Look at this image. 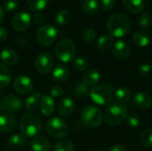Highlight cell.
<instances>
[{
    "instance_id": "cell-1",
    "label": "cell",
    "mask_w": 152,
    "mask_h": 151,
    "mask_svg": "<svg viewBox=\"0 0 152 151\" xmlns=\"http://www.w3.org/2000/svg\"><path fill=\"white\" fill-rule=\"evenodd\" d=\"M132 22L127 15L118 12L112 14L107 21V29L111 36L122 37L126 36L131 28Z\"/></svg>"
},
{
    "instance_id": "cell-2",
    "label": "cell",
    "mask_w": 152,
    "mask_h": 151,
    "mask_svg": "<svg viewBox=\"0 0 152 151\" xmlns=\"http://www.w3.org/2000/svg\"><path fill=\"white\" fill-rule=\"evenodd\" d=\"M89 96L93 101L98 105L103 106L110 103L115 96L114 86L110 83H102L94 85L91 90Z\"/></svg>"
},
{
    "instance_id": "cell-3",
    "label": "cell",
    "mask_w": 152,
    "mask_h": 151,
    "mask_svg": "<svg viewBox=\"0 0 152 151\" xmlns=\"http://www.w3.org/2000/svg\"><path fill=\"white\" fill-rule=\"evenodd\" d=\"M20 131L24 137H36L42 130V123L38 117L31 113L24 114L20 119Z\"/></svg>"
},
{
    "instance_id": "cell-4",
    "label": "cell",
    "mask_w": 152,
    "mask_h": 151,
    "mask_svg": "<svg viewBox=\"0 0 152 151\" xmlns=\"http://www.w3.org/2000/svg\"><path fill=\"white\" fill-rule=\"evenodd\" d=\"M127 117L126 108L119 102L109 105L104 113V120L110 126H117L121 124Z\"/></svg>"
},
{
    "instance_id": "cell-5",
    "label": "cell",
    "mask_w": 152,
    "mask_h": 151,
    "mask_svg": "<svg viewBox=\"0 0 152 151\" xmlns=\"http://www.w3.org/2000/svg\"><path fill=\"white\" fill-rule=\"evenodd\" d=\"M54 53L59 61L64 63L70 62L74 60L76 54L75 44L70 38H63L55 46Z\"/></svg>"
},
{
    "instance_id": "cell-6",
    "label": "cell",
    "mask_w": 152,
    "mask_h": 151,
    "mask_svg": "<svg viewBox=\"0 0 152 151\" xmlns=\"http://www.w3.org/2000/svg\"><path fill=\"white\" fill-rule=\"evenodd\" d=\"M81 120L86 126L94 129L102 125L103 115L98 107L89 105L83 109L81 112Z\"/></svg>"
},
{
    "instance_id": "cell-7",
    "label": "cell",
    "mask_w": 152,
    "mask_h": 151,
    "mask_svg": "<svg viewBox=\"0 0 152 151\" xmlns=\"http://www.w3.org/2000/svg\"><path fill=\"white\" fill-rule=\"evenodd\" d=\"M45 129L47 133L56 140L64 139L69 132L67 123L60 117L50 118L45 125Z\"/></svg>"
},
{
    "instance_id": "cell-8",
    "label": "cell",
    "mask_w": 152,
    "mask_h": 151,
    "mask_svg": "<svg viewBox=\"0 0 152 151\" xmlns=\"http://www.w3.org/2000/svg\"><path fill=\"white\" fill-rule=\"evenodd\" d=\"M58 36L56 28L52 24H45L40 27L37 32V40L43 46H49L53 44Z\"/></svg>"
},
{
    "instance_id": "cell-9",
    "label": "cell",
    "mask_w": 152,
    "mask_h": 151,
    "mask_svg": "<svg viewBox=\"0 0 152 151\" xmlns=\"http://www.w3.org/2000/svg\"><path fill=\"white\" fill-rule=\"evenodd\" d=\"M53 67V58L49 53H42L35 61V69L40 75H47Z\"/></svg>"
},
{
    "instance_id": "cell-10",
    "label": "cell",
    "mask_w": 152,
    "mask_h": 151,
    "mask_svg": "<svg viewBox=\"0 0 152 151\" xmlns=\"http://www.w3.org/2000/svg\"><path fill=\"white\" fill-rule=\"evenodd\" d=\"M13 89L20 95H28L33 92L34 85L29 77L26 75H19L14 78Z\"/></svg>"
},
{
    "instance_id": "cell-11",
    "label": "cell",
    "mask_w": 152,
    "mask_h": 151,
    "mask_svg": "<svg viewBox=\"0 0 152 151\" xmlns=\"http://www.w3.org/2000/svg\"><path fill=\"white\" fill-rule=\"evenodd\" d=\"M31 15L26 11L17 12L12 19V27L18 32L27 30L31 25Z\"/></svg>"
},
{
    "instance_id": "cell-12",
    "label": "cell",
    "mask_w": 152,
    "mask_h": 151,
    "mask_svg": "<svg viewBox=\"0 0 152 151\" xmlns=\"http://www.w3.org/2000/svg\"><path fill=\"white\" fill-rule=\"evenodd\" d=\"M2 110L5 111L6 113L12 114L14 112H18L22 108V101L21 100L14 95V94H8L5 95L1 102Z\"/></svg>"
},
{
    "instance_id": "cell-13",
    "label": "cell",
    "mask_w": 152,
    "mask_h": 151,
    "mask_svg": "<svg viewBox=\"0 0 152 151\" xmlns=\"http://www.w3.org/2000/svg\"><path fill=\"white\" fill-rule=\"evenodd\" d=\"M75 110V102L69 97L61 98L57 104V111L63 117H69Z\"/></svg>"
},
{
    "instance_id": "cell-14",
    "label": "cell",
    "mask_w": 152,
    "mask_h": 151,
    "mask_svg": "<svg viewBox=\"0 0 152 151\" xmlns=\"http://www.w3.org/2000/svg\"><path fill=\"white\" fill-rule=\"evenodd\" d=\"M16 126V117L12 114L0 115V133H8Z\"/></svg>"
},
{
    "instance_id": "cell-15",
    "label": "cell",
    "mask_w": 152,
    "mask_h": 151,
    "mask_svg": "<svg viewBox=\"0 0 152 151\" xmlns=\"http://www.w3.org/2000/svg\"><path fill=\"white\" fill-rule=\"evenodd\" d=\"M113 54L118 60H126L130 55V47L123 40L117 41L113 45Z\"/></svg>"
},
{
    "instance_id": "cell-16",
    "label": "cell",
    "mask_w": 152,
    "mask_h": 151,
    "mask_svg": "<svg viewBox=\"0 0 152 151\" xmlns=\"http://www.w3.org/2000/svg\"><path fill=\"white\" fill-rule=\"evenodd\" d=\"M53 79L59 84L66 82L69 77V69L64 64H57L53 69Z\"/></svg>"
},
{
    "instance_id": "cell-17",
    "label": "cell",
    "mask_w": 152,
    "mask_h": 151,
    "mask_svg": "<svg viewBox=\"0 0 152 151\" xmlns=\"http://www.w3.org/2000/svg\"><path fill=\"white\" fill-rule=\"evenodd\" d=\"M133 101L136 107L142 109H147L152 105L151 97L144 92H137L133 96Z\"/></svg>"
},
{
    "instance_id": "cell-18",
    "label": "cell",
    "mask_w": 152,
    "mask_h": 151,
    "mask_svg": "<svg viewBox=\"0 0 152 151\" xmlns=\"http://www.w3.org/2000/svg\"><path fill=\"white\" fill-rule=\"evenodd\" d=\"M2 63L5 66H13L19 61V54L12 49H4L0 53Z\"/></svg>"
},
{
    "instance_id": "cell-19",
    "label": "cell",
    "mask_w": 152,
    "mask_h": 151,
    "mask_svg": "<svg viewBox=\"0 0 152 151\" xmlns=\"http://www.w3.org/2000/svg\"><path fill=\"white\" fill-rule=\"evenodd\" d=\"M39 108L43 115L50 116L53 113L55 109V101L53 98L50 95H44L41 98Z\"/></svg>"
},
{
    "instance_id": "cell-20",
    "label": "cell",
    "mask_w": 152,
    "mask_h": 151,
    "mask_svg": "<svg viewBox=\"0 0 152 151\" xmlns=\"http://www.w3.org/2000/svg\"><path fill=\"white\" fill-rule=\"evenodd\" d=\"M30 147L32 151H49L51 149V142L45 136H37L31 141Z\"/></svg>"
},
{
    "instance_id": "cell-21",
    "label": "cell",
    "mask_w": 152,
    "mask_h": 151,
    "mask_svg": "<svg viewBox=\"0 0 152 151\" xmlns=\"http://www.w3.org/2000/svg\"><path fill=\"white\" fill-rule=\"evenodd\" d=\"M125 8L133 14L142 12L145 8L144 0H122Z\"/></svg>"
},
{
    "instance_id": "cell-22",
    "label": "cell",
    "mask_w": 152,
    "mask_h": 151,
    "mask_svg": "<svg viewBox=\"0 0 152 151\" xmlns=\"http://www.w3.org/2000/svg\"><path fill=\"white\" fill-rule=\"evenodd\" d=\"M101 79V73L99 70L92 69L85 72L82 77V83L86 85L87 86L95 85Z\"/></svg>"
},
{
    "instance_id": "cell-23",
    "label": "cell",
    "mask_w": 152,
    "mask_h": 151,
    "mask_svg": "<svg viewBox=\"0 0 152 151\" xmlns=\"http://www.w3.org/2000/svg\"><path fill=\"white\" fill-rule=\"evenodd\" d=\"M41 93L39 92H36L32 94H30L25 101L24 102V107L25 109L29 111V112H34L37 109L40 101H41Z\"/></svg>"
},
{
    "instance_id": "cell-24",
    "label": "cell",
    "mask_w": 152,
    "mask_h": 151,
    "mask_svg": "<svg viewBox=\"0 0 152 151\" xmlns=\"http://www.w3.org/2000/svg\"><path fill=\"white\" fill-rule=\"evenodd\" d=\"M133 42L139 47H145L151 44V37L147 32L139 30L133 35Z\"/></svg>"
},
{
    "instance_id": "cell-25",
    "label": "cell",
    "mask_w": 152,
    "mask_h": 151,
    "mask_svg": "<svg viewBox=\"0 0 152 151\" xmlns=\"http://www.w3.org/2000/svg\"><path fill=\"white\" fill-rule=\"evenodd\" d=\"M27 143V139L22 134H12L6 140V145L10 149H18Z\"/></svg>"
},
{
    "instance_id": "cell-26",
    "label": "cell",
    "mask_w": 152,
    "mask_h": 151,
    "mask_svg": "<svg viewBox=\"0 0 152 151\" xmlns=\"http://www.w3.org/2000/svg\"><path fill=\"white\" fill-rule=\"evenodd\" d=\"M12 80V72L10 69L0 63V89L6 87Z\"/></svg>"
},
{
    "instance_id": "cell-27",
    "label": "cell",
    "mask_w": 152,
    "mask_h": 151,
    "mask_svg": "<svg viewBox=\"0 0 152 151\" xmlns=\"http://www.w3.org/2000/svg\"><path fill=\"white\" fill-rule=\"evenodd\" d=\"M115 97L119 103H124L130 101L132 98V93L128 88L121 86L115 91Z\"/></svg>"
},
{
    "instance_id": "cell-28",
    "label": "cell",
    "mask_w": 152,
    "mask_h": 151,
    "mask_svg": "<svg viewBox=\"0 0 152 151\" xmlns=\"http://www.w3.org/2000/svg\"><path fill=\"white\" fill-rule=\"evenodd\" d=\"M50 0H27L28 6L33 12H38L43 11L48 5Z\"/></svg>"
},
{
    "instance_id": "cell-29",
    "label": "cell",
    "mask_w": 152,
    "mask_h": 151,
    "mask_svg": "<svg viewBox=\"0 0 152 151\" xmlns=\"http://www.w3.org/2000/svg\"><path fill=\"white\" fill-rule=\"evenodd\" d=\"M99 9L98 0H85L83 3V11L85 13L92 15L94 14Z\"/></svg>"
},
{
    "instance_id": "cell-30",
    "label": "cell",
    "mask_w": 152,
    "mask_h": 151,
    "mask_svg": "<svg viewBox=\"0 0 152 151\" xmlns=\"http://www.w3.org/2000/svg\"><path fill=\"white\" fill-rule=\"evenodd\" d=\"M113 44V38L110 35H104L97 40V47L101 51H106L110 48Z\"/></svg>"
},
{
    "instance_id": "cell-31",
    "label": "cell",
    "mask_w": 152,
    "mask_h": 151,
    "mask_svg": "<svg viewBox=\"0 0 152 151\" xmlns=\"http://www.w3.org/2000/svg\"><path fill=\"white\" fill-rule=\"evenodd\" d=\"M70 13L67 10H60L55 15V21L59 26H65L70 20Z\"/></svg>"
},
{
    "instance_id": "cell-32",
    "label": "cell",
    "mask_w": 152,
    "mask_h": 151,
    "mask_svg": "<svg viewBox=\"0 0 152 151\" xmlns=\"http://www.w3.org/2000/svg\"><path fill=\"white\" fill-rule=\"evenodd\" d=\"M53 151H75V146L69 140H61L54 145Z\"/></svg>"
},
{
    "instance_id": "cell-33",
    "label": "cell",
    "mask_w": 152,
    "mask_h": 151,
    "mask_svg": "<svg viewBox=\"0 0 152 151\" xmlns=\"http://www.w3.org/2000/svg\"><path fill=\"white\" fill-rule=\"evenodd\" d=\"M73 61V67L76 70L79 71V72H82V71H86L89 66L88 64V61L86 58L84 57H76L74 58V60L72 61Z\"/></svg>"
},
{
    "instance_id": "cell-34",
    "label": "cell",
    "mask_w": 152,
    "mask_h": 151,
    "mask_svg": "<svg viewBox=\"0 0 152 151\" xmlns=\"http://www.w3.org/2000/svg\"><path fill=\"white\" fill-rule=\"evenodd\" d=\"M74 93L77 97L84 99V98H86L87 96H89L90 90L86 85H85L81 82V83L77 84V85L75 86V89H74Z\"/></svg>"
},
{
    "instance_id": "cell-35",
    "label": "cell",
    "mask_w": 152,
    "mask_h": 151,
    "mask_svg": "<svg viewBox=\"0 0 152 151\" xmlns=\"http://www.w3.org/2000/svg\"><path fill=\"white\" fill-rule=\"evenodd\" d=\"M138 24L142 29H148L152 24V16L147 12H142L138 19Z\"/></svg>"
},
{
    "instance_id": "cell-36",
    "label": "cell",
    "mask_w": 152,
    "mask_h": 151,
    "mask_svg": "<svg viewBox=\"0 0 152 151\" xmlns=\"http://www.w3.org/2000/svg\"><path fill=\"white\" fill-rule=\"evenodd\" d=\"M140 142L143 147H152V129H147L142 133L140 136Z\"/></svg>"
},
{
    "instance_id": "cell-37",
    "label": "cell",
    "mask_w": 152,
    "mask_h": 151,
    "mask_svg": "<svg viewBox=\"0 0 152 151\" xmlns=\"http://www.w3.org/2000/svg\"><path fill=\"white\" fill-rule=\"evenodd\" d=\"M81 37H82L83 41H85L86 43H92L96 37V31L91 28H86L82 32Z\"/></svg>"
},
{
    "instance_id": "cell-38",
    "label": "cell",
    "mask_w": 152,
    "mask_h": 151,
    "mask_svg": "<svg viewBox=\"0 0 152 151\" xmlns=\"http://www.w3.org/2000/svg\"><path fill=\"white\" fill-rule=\"evenodd\" d=\"M19 5H20V3L18 0H5L3 4L4 6L3 9L11 12L15 11L19 7Z\"/></svg>"
},
{
    "instance_id": "cell-39",
    "label": "cell",
    "mask_w": 152,
    "mask_h": 151,
    "mask_svg": "<svg viewBox=\"0 0 152 151\" xmlns=\"http://www.w3.org/2000/svg\"><path fill=\"white\" fill-rule=\"evenodd\" d=\"M49 92H50V95L54 98L62 97L65 93V91L62 87H61L59 85H53L50 87Z\"/></svg>"
},
{
    "instance_id": "cell-40",
    "label": "cell",
    "mask_w": 152,
    "mask_h": 151,
    "mask_svg": "<svg viewBox=\"0 0 152 151\" xmlns=\"http://www.w3.org/2000/svg\"><path fill=\"white\" fill-rule=\"evenodd\" d=\"M126 121L127 124L134 128H136L140 125L141 124V119L136 114H130L126 117Z\"/></svg>"
},
{
    "instance_id": "cell-41",
    "label": "cell",
    "mask_w": 152,
    "mask_h": 151,
    "mask_svg": "<svg viewBox=\"0 0 152 151\" xmlns=\"http://www.w3.org/2000/svg\"><path fill=\"white\" fill-rule=\"evenodd\" d=\"M152 70V66L149 63H144V64H142L139 69H138V73L141 77H148L151 73Z\"/></svg>"
},
{
    "instance_id": "cell-42",
    "label": "cell",
    "mask_w": 152,
    "mask_h": 151,
    "mask_svg": "<svg viewBox=\"0 0 152 151\" xmlns=\"http://www.w3.org/2000/svg\"><path fill=\"white\" fill-rule=\"evenodd\" d=\"M115 0H100V4L102 8L105 11L112 10L115 6Z\"/></svg>"
},
{
    "instance_id": "cell-43",
    "label": "cell",
    "mask_w": 152,
    "mask_h": 151,
    "mask_svg": "<svg viewBox=\"0 0 152 151\" xmlns=\"http://www.w3.org/2000/svg\"><path fill=\"white\" fill-rule=\"evenodd\" d=\"M34 20L38 25L42 24L44 22V20H45V15H44V13H42L41 12H36V14L34 16Z\"/></svg>"
},
{
    "instance_id": "cell-44",
    "label": "cell",
    "mask_w": 152,
    "mask_h": 151,
    "mask_svg": "<svg viewBox=\"0 0 152 151\" xmlns=\"http://www.w3.org/2000/svg\"><path fill=\"white\" fill-rule=\"evenodd\" d=\"M7 36H8V31L4 28L0 27V43L4 42L7 38Z\"/></svg>"
},
{
    "instance_id": "cell-45",
    "label": "cell",
    "mask_w": 152,
    "mask_h": 151,
    "mask_svg": "<svg viewBox=\"0 0 152 151\" xmlns=\"http://www.w3.org/2000/svg\"><path fill=\"white\" fill-rule=\"evenodd\" d=\"M108 151H126V150L122 145H115V146L111 147Z\"/></svg>"
},
{
    "instance_id": "cell-46",
    "label": "cell",
    "mask_w": 152,
    "mask_h": 151,
    "mask_svg": "<svg viewBox=\"0 0 152 151\" xmlns=\"http://www.w3.org/2000/svg\"><path fill=\"white\" fill-rule=\"evenodd\" d=\"M4 10L0 6V23L2 22V20L4 19Z\"/></svg>"
},
{
    "instance_id": "cell-47",
    "label": "cell",
    "mask_w": 152,
    "mask_h": 151,
    "mask_svg": "<svg viewBox=\"0 0 152 151\" xmlns=\"http://www.w3.org/2000/svg\"><path fill=\"white\" fill-rule=\"evenodd\" d=\"M92 151H102V150H92Z\"/></svg>"
},
{
    "instance_id": "cell-48",
    "label": "cell",
    "mask_w": 152,
    "mask_h": 151,
    "mask_svg": "<svg viewBox=\"0 0 152 151\" xmlns=\"http://www.w3.org/2000/svg\"><path fill=\"white\" fill-rule=\"evenodd\" d=\"M2 111V107H1V104H0V112Z\"/></svg>"
},
{
    "instance_id": "cell-49",
    "label": "cell",
    "mask_w": 152,
    "mask_h": 151,
    "mask_svg": "<svg viewBox=\"0 0 152 151\" xmlns=\"http://www.w3.org/2000/svg\"><path fill=\"white\" fill-rule=\"evenodd\" d=\"M0 98H1V93H0Z\"/></svg>"
},
{
    "instance_id": "cell-50",
    "label": "cell",
    "mask_w": 152,
    "mask_h": 151,
    "mask_svg": "<svg viewBox=\"0 0 152 151\" xmlns=\"http://www.w3.org/2000/svg\"><path fill=\"white\" fill-rule=\"evenodd\" d=\"M151 66H152V60H151Z\"/></svg>"
},
{
    "instance_id": "cell-51",
    "label": "cell",
    "mask_w": 152,
    "mask_h": 151,
    "mask_svg": "<svg viewBox=\"0 0 152 151\" xmlns=\"http://www.w3.org/2000/svg\"><path fill=\"white\" fill-rule=\"evenodd\" d=\"M4 151H9V150H4Z\"/></svg>"
}]
</instances>
